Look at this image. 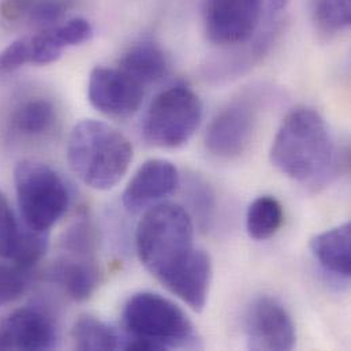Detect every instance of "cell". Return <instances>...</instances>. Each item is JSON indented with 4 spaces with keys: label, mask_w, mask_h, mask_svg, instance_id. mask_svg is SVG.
Returning <instances> with one entry per match:
<instances>
[{
    "label": "cell",
    "mask_w": 351,
    "mask_h": 351,
    "mask_svg": "<svg viewBox=\"0 0 351 351\" xmlns=\"http://www.w3.org/2000/svg\"><path fill=\"white\" fill-rule=\"evenodd\" d=\"M33 1L34 0H0V15L10 23L26 19Z\"/></svg>",
    "instance_id": "28"
},
{
    "label": "cell",
    "mask_w": 351,
    "mask_h": 351,
    "mask_svg": "<svg viewBox=\"0 0 351 351\" xmlns=\"http://www.w3.org/2000/svg\"><path fill=\"white\" fill-rule=\"evenodd\" d=\"M290 0H202L201 15L206 38L223 47L242 45L253 38L263 22L271 21Z\"/></svg>",
    "instance_id": "7"
},
{
    "label": "cell",
    "mask_w": 351,
    "mask_h": 351,
    "mask_svg": "<svg viewBox=\"0 0 351 351\" xmlns=\"http://www.w3.org/2000/svg\"><path fill=\"white\" fill-rule=\"evenodd\" d=\"M202 118L198 95L186 85L160 92L149 104L144 122V138L154 147L179 148L195 133Z\"/></svg>",
    "instance_id": "6"
},
{
    "label": "cell",
    "mask_w": 351,
    "mask_h": 351,
    "mask_svg": "<svg viewBox=\"0 0 351 351\" xmlns=\"http://www.w3.org/2000/svg\"><path fill=\"white\" fill-rule=\"evenodd\" d=\"M247 346L252 350H293L297 342L294 322L287 309L272 297H258L246 313Z\"/></svg>",
    "instance_id": "8"
},
{
    "label": "cell",
    "mask_w": 351,
    "mask_h": 351,
    "mask_svg": "<svg viewBox=\"0 0 351 351\" xmlns=\"http://www.w3.org/2000/svg\"><path fill=\"white\" fill-rule=\"evenodd\" d=\"M58 343L53 319L37 306H25L0 323V350H51Z\"/></svg>",
    "instance_id": "11"
},
{
    "label": "cell",
    "mask_w": 351,
    "mask_h": 351,
    "mask_svg": "<svg viewBox=\"0 0 351 351\" xmlns=\"http://www.w3.org/2000/svg\"><path fill=\"white\" fill-rule=\"evenodd\" d=\"M58 121L56 108L44 97H32L23 101L11 115V129L29 138L43 137L52 132Z\"/></svg>",
    "instance_id": "16"
},
{
    "label": "cell",
    "mask_w": 351,
    "mask_h": 351,
    "mask_svg": "<svg viewBox=\"0 0 351 351\" xmlns=\"http://www.w3.org/2000/svg\"><path fill=\"white\" fill-rule=\"evenodd\" d=\"M14 184L22 223L30 230L49 232L70 204L63 178L45 163L22 160L14 169Z\"/></svg>",
    "instance_id": "5"
},
{
    "label": "cell",
    "mask_w": 351,
    "mask_h": 351,
    "mask_svg": "<svg viewBox=\"0 0 351 351\" xmlns=\"http://www.w3.org/2000/svg\"><path fill=\"white\" fill-rule=\"evenodd\" d=\"M119 69L147 86L160 81L169 73V59L159 44L152 40H143L123 53Z\"/></svg>",
    "instance_id": "14"
},
{
    "label": "cell",
    "mask_w": 351,
    "mask_h": 351,
    "mask_svg": "<svg viewBox=\"0 0 351 351\" xmlns=\"http://www.w3.org/2000/svg\"><path fill=\"white\" fill-rule=\"evenodd\" d=\"M194 189L191 191V202L195 209V213L198 215L201 223H208L210 220V213L213 209V198L209 191V189L205 187V184H199L197 182L193 183Z\"/></svg>",
    "instance_id": "27"
},
{
    "label": "cell",
    "mask_w": 351,
    "mask_h": 351,
    "mask_svg": "<svg viewBox=\"0 0 351 351\" xmlns=\"http://www.w3.org/2000/svg\"><path fill=\"white\" fill-rule=\"evenodd\" d=\"M311 250L322 268L331 275L349 280L351 276V224L343 223L316 235Z\"/></svg>",
    "instance_id": "13"
},
{
    "label": "cell",
    "mask_w": 351,
    "mask_h": 351,
    "mask_svg": "<svg viewBox=\"0 0 351 351\" xmlns=\"http://www.w3.org/2000/svg\"><path fill=\"white\" fill-rule=\"evenodd\" d=\"M312 19L326 34H334L350 26L351 0H312Z\"/></svg>",
    "instance_id": "20"
},
{
    "label": "cell",
    "mask_w": 351,
    "mask_h": 351,
    "mask_svg": "<svg viewBox=\"0 0 351 351\" xmlns=\"http://www.w3.org/2000/svg\"><path fill=\"white\" fill-rule=\"evenodd\" d=\"M55 278L71 300L82 302L97 290L101 272L96 260L63 258L55 269Z\"/></svg>",
    "instance_id": "15"
},
{
    "label": "cell",
    "mask_w": 351,
    "mask_h": 351,
    "mask_svg": "<svg viewBox=\"0 0 351 351\" xmlns=\"http://www.w3.org/2000/svg\"><path fill=\"white\" fill-rule=\"evenodd\" d=\"M25 275L14 264L0 263V305L12 304L22 297L26 289Z\"/></svg>",
    "instance_id": "25"
},
{
    "label": "cell",
    "mask_w": 351,
    "mask_h": 351,
    "mask_svg": "<svg viewBox=\"0 0 351 351\" xmlns=\"http://www.w3.org/2000/svg\"><path fill=\"white\" fill-rule=\"evenodd\" d=\"M133 160V145L111 125L85 119L74 126L67 144V162L86 186L108 190L126 176Z\"/></svg>",
    "instance_id": "3"
},
{
    "label": "cell",
    "mask_w": 351,
    "mask_h": 351,
    "mask_svg": "<svg viewBox=\"0 0 351 351\" xmlns=\"http://www.w3.org/2000/svg\"><path fill=\"white\" fill-rule=\"evenodd\" d=\"M71 338L77 350L108 351L122 348L119 334L93 316L80 317L71 330Z\"/></svg>",
    "instance_id": "17"
},
{
    "label": "cell",
    "mask_w": 351,
    "mask_h": 351,
    "mask_svg": "<svg viewBox=\"0 0 351 351\" xmlns=\"http://www.w3.org/2000/svg\"><path fill=\"white\" fill-rule=\"evenodd\" d=\"M55 44L64 51V48L81 45L88 43L93 36V27L89 21L84 18H73L67 22L47 27Z\"/></svg>",
    "instance_id": "23"
},
{
    "label": "cell",
    "mask_w": 351,
    "mask_h": 351,
    "mask_svg": "<svg viewBox=\"0 0 351 351\" xmlns=\"http://www.w3.org/2000/svg\"><path fill=\"white\" fill-rule=\"evenodd\" d=\"M71 7L73 0H34L26 19L41 29L52 27L59 25Z\"/></svg>",
    "instance_id": "24"
},
{
    "label": "cell",
    "mask_w": 351,
    "mask_h": 351,
    "mask_svg": "<svg viewBox=\"0 0 351 351\" xmlns=\"http://www.w3.org/2000/svg\"><path fill=\"white\" fill-rule=\"evenodd\" d=\"M179 184L176 166L165 159L145 162L128 183L122 202L132 213L154 206L155 202L174 193Z\"/></svg>",
    "instance_id": "12"
},
{
    "label": "cell",
    "mask_w": 351,
    "mask_h": 351,
    "mask_svg": "<svg viewBox=\"0 0 351 351\" xmlns=\"http://www.w3.org/2000/svg\"><path fill=\"white\" fill-rule=\"evenodd\" d=\"M47 249L48 232L30 230L22 223V232L10 261L19 269L27 272L44 257Z\"/></svg>",
    "instance_id": "21"
},
{
    "label": "cell",
    "mask_w": 351,
    "mask_h": 351,
    "mask_svg": "<svg viewBox=\"0 0 351 351\" xmlns=\"http://www.w3.org/2000/svg\"><path fill=\"white\" fill-rule=\"evenodd\" d=\"M145 95V86L123 70L114 67H96L88 82V99L99 112L112 118L134 115Z\"/></svg>",
    "instance_id": "9"
},
{
    "label": "cell",
    "mask_w": 351,
    "mask_h": 351,
    "mask_svg": "<svg viewBox=\"0 0 351 351\" xmlns=\"http://www.w3.org/2000/svg\"><path fill=\"white\" fill-rule=\"evenodd\" d=\"M60 246L67 260H96L97 235L86 212L78 215L63 232Z\"/></svg>",
    "instance_id": "19"
},
{
    "label": "cell",
    "mask_w": 351,
    "mask_h": 351,
    "mask_svg": "<svg viewBox=\"0 0 351 351\" xmlns=\"http://www.w3.org/2000/svg\"><path fill=\"white\" fill-rule=\"evenodd\" d=\"M22 232V223L18 221L7 197L0 191V258L11 260Z\"/></svg>",
    "instance_id": "22"
},
{
    "label": "cell",
    "mask_w": 351,
    "mask_h": 351,
    "mask_svg": "<svg viewBox=\"0 0 351 351\" xmlns=\"http://www.w3.org/2000/svg\"><path fill=\"white\" fill-rule=\"evenodd\" d=\"M269 155L280 173L298 182H316L328 176L335 148L326 119L309 107L291 110L278 129Z\"/></svg>",
    "instance_id": "1"
},
{
    "label": "cell",
    "mask_w": 351,
    "mask_h": 351,
    "mask_svg": "<svg viewBox=\"0 0 351 351\" xmlns=\"http://www.w3.org/2000/svg\"><path fill=\"white\" fill-rule=\"evenodd\" d=\"M283 224L282 204L272 195L256 198L246 215V228L253 239L264 241L275 235Z\"/></svg>",
    "instance_id": "18"
},
{
    "label": "cell",
    "mask_w": 351,
    "mask_h": 351,
    "mask_svg": "<svg viewBox=\"0 0 351 351\" xmlns=\"http://www.w3.org/2000/svg\"><path fill=\"white\" fill-rule=\"evenodd\" d=\"M256 110L249 101H235L210 121L206 134V149L220 159H234L245 152L256 128Z\"/></svg>",
    "instance_id": "10"
},
{
    "label": "cell",
    "mask_w": 351,
    "mask_h": 351,
    "mask_svg": "<svg viewBox=\"0 0 351 351\" xmlns=\"http://www.w3.org/2000/svg\"><path fill=\"white\" fill-rule=\"evenodd\" d=\"M125 350L193 349L198 338L193 323L176 304L156 293H138L129 298L122 313Z\"/></svg>",
    "instance_id": "4"
},
{
    "label": "cell",
    "mask_w": 351,
    "mask_h": 351,
    "mask_svg": "<svg viewBox=\"0 0 351 351\" xmlns=\"http://www.w3.org/2000/svg\"><path fill=\"white\" fill-rule=\"evenodd\" d=\"M30 63V45L27 38H18L0 51V74L12 73Z\"/></svg>",
    "instance_id": "26"
},
{
    "label": "cell",
    "mask_w": 351,
    "mask_h": 351,
    "mask_svg": "<svg viewBox=\"0 0 351 351\" xmlns=\"http://www.w3.org/2000/svg\"><path fill=\"white\" fill-rule=\"evenodd\" d=\"M136 247L143 265L165 286L198 253L194 226L180 205L163 202L151 206L136 231Z\"/></svg>",
    "instance_id": "2"
}]
</instances>
